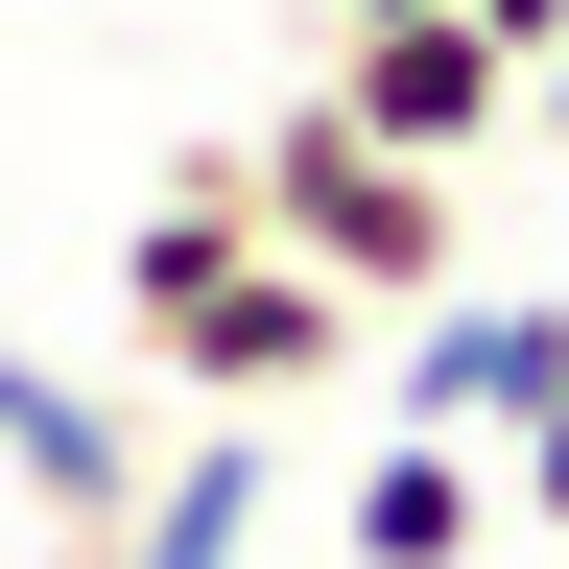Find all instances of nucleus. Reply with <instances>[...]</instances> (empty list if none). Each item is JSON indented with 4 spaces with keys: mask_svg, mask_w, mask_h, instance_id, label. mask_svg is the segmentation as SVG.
I'll list each match as a JSON object with an SVG mask.
<instances>
[{
    "mask_svg": "<svg viewBox=\"0 0 569 569\" xmlns=\"http://www.w3.org/2000/svg\"><path fill=\"white\" fill-rule=\"evenodd\" d=\"M309 96H332L356 142H403V167H475L522 71H498V24H451V0H427V24H332V71H309Z\"/></svg>",
    "mask_w": 569,
    "mask_h": 569,
    "instance_id": "obj_3",
    "label": "nucleus"
},
{
    "mask_svg": "<svg viewBox=\"0 0 569 569\" xmlns=\"http://www.w3.org/2000/svg\"><path fill=\"white\" fill-rule=\"evenodd\" d=\"M261 498H284V475H261V427H190V451L119 498V569H261Z\"/></svg>",
    "mask_w": 569,
    "mask_h": 569,
    "instance_id": "obj_7",
    "label": "nucleus"
},
{
    "mask_svg": "<svg viewBox=\"0 0 569 569\" xmlns=\"http://www.w3.org/2000/svg\"><path fill=\"white\" fill-rule=\"evenodd\" d=\"M238 238H261V213H238V167H190V190L142 213V238H119V309H190V284L238 261Z\"/></svg>",
    "mask_w": 569,
    "mask_h": 569,
    "instance_id": "obj_8",
    "label": "nucleus"
},
{
    "mask_svg": "<svg viewBox=\"0 0 569 569\" xmlns=\"http://www.w3.org/2000/svg\"><path fill=\"white\" fill-rule=\"evenodd\" d=\"M522 522H569V403H522Z\"/></svg>",
    "mask_w": 569,
    "mask_h": 569,
    "instance_id": "obj_9",
    "label": "nucleus"
},
{
    "mask_svg": "<svg viewBox=\"0 0 569 569\" xmlns=\"http://www.w3.org/2000/svg\"><path fill=\"white\" fill-rule=\"evenodd\" d=\"M498 498H475V427H380L356 451V569H475Z\"/></svg>",
    "mask_w": 569,
    "mask_h": 569,
    "instance_id": "obj_6",
    "label": "nucleus"
},
{
    "mask_svg": "<svg viewBox=\"0 0 569 569\" xmlns=\"http://www.w3.org/2000/svg\"><path fill=\"white\" fill-rule=\"evenodd\" d=\"M356 24H427V0H356Z\"/></svg>",
    "mask_w": 569,
    "mask_h": 569,
    "instance_id": "obj_11",
    "label": "nucleus"
},
{
    "mask_svg": "<svg viewBox=\"0 0 569 569\" xmlns=\"http://www.w3.org/2000/svg\"><path fill=\"white\" fill-rule=\"evenodd\" d=\"M0 475H24L48 522H119V498H142V427L71 380V356H0Z\"/></svg>",
    "mask_w": 569,
    "mask_h": 569,
    "instance_id": "obj_5",
    "label": "nucleus"
},
{
    "mask_svg": "<svg viewBox=\"0 0 569 569\" xmlns=\"http://www.w3.org/2000/svg\"><path fill=\"white\" fill-rule=\"evenodd\" d=\"M238 213H261L309 284H356V309H451V284H475V213H451V167L356 142L332 96H284V119L238 142Z\"/></svg>",
    "mask_w": 569,
    "mask_h": 569,
    "instance_id": "obj_1",
    "label": "nucleus"
},
{
    "mask_svg": "<svg viewBox=\"0 0 569 569\" xmlns=\"http://www.w3.org/2000/svg\"><path fill=\"white\" fill-rule=\"evenodd\" d=\"M451 24H498V71H522V48H546V24H569V0H451Z\"/></svg>",
    "mask_w": 569,
    "mask_h": 569,
    "instance_id": "obj_10",
    "label": "nucleus"
},
{
    "mask_svg": "<svg viewBox=\"0 0 569 569\" xmlns=\"http://www.w3.org/2000/svg\"><path fill=\"white\" fill-rule=\"evenodd\" d=\"M142 332H167L190 403H309V380H356V284H309L284 238H238L190 309H142Z\"/></svg>",
    "mask_w": 569,
    "mask_h": 569,
    "instance_id": "obj_2",
    "label": "nucleus"
},
{
    "mask_svg": "<svg viewBox=\"0 0 569 569\" xmlns=\"http://www.w3.org/2000/svg\"><path fill=\"white\" fill-rule=\"evenodd\" d=\"M427 356H403V427H522V403H569V284H546V309H475V284H451V309H403Z\"/></svg>",
    "mask_w": 569,
    "mask_h": 569,
    "instance_id": "obj_4",
    "label": "nucleus"
}]
</instances>
